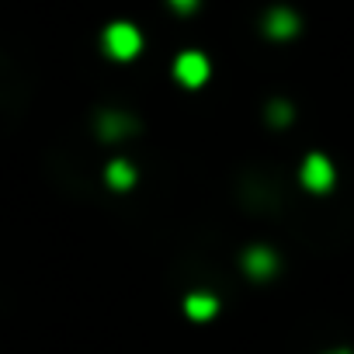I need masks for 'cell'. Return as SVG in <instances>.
Here are the masks:
<instances>
[{
    "mask_svg": "<svg viewBox=\"0 0 354 354\" xmlns=\"http://www.w3.org/2000/svg\"><path fill=\"white\" fill-rule=\"evenodd\" d=\"M299 181H302L313 195H323V192H330V188H333V181H337V170H333V163H330L323 153H309V156L302 160Z\"/></svg>",
    "mask_w": 354,
    "mask_h": 354,
    "instance_id": "obj_2",
    "label": "cell"
},
{
    "mask_svg": "<svg viewBox=\"0 0 354 354\" xmlns=\"http://www.w3.org/2000/svg\"><path fill=\"white\" fill-rule=\"evenodd\" d=\"M136 181H139V174H136V167H132L129 160H111V163L104 167V185H108L111 192H132Z\"/></svg>",
    "mask_w": 354,
    "mask_h": 354,
    "instance_id": "obj_7",
    "label": "cell"
},
{
    "mask_svg": "<svg viewBox=\"0 0 354 354\" xmlns=\"http://www.w3.org/2000/svg\"><path fill=\"white\" fill-rule=\"evenodd\" d=\"M268 122H271V125H288V122H292V108H288L285 101H271V104H268Z\"/></svg>",
    "mask_w": 354,
    "mask_h": 354,
    "instance_id": "obj_9",
    "label": "cell"
},
{
    "mask_svg": "<svg viewBox=\"0 0 354 354\" xmlns=\"http://www.w3.org/2000/svg\"><path fill=\"white\" fill-rule=\"evenodd\" d=\"M139 49H142V35H139V28H132L129 21H115V25H108L104 28V53L111 56V59H136L139 56Z\"/></svg>",
    "mask_w": 354,
    "mask_h": 354,
    "instance_id": "obj_1",
    "label": "cell"
},
{
    "mask_svg": "<svg viewBox=\"0 0 354 354\" xmlns=\"http://www.w3.org/2000/svg\"><path fill=\"white\" fill-rule=\"evenodd\" d=\"M330 354H351V351H330Z\"/></svg>",
    "mask_w": 354,
    "mask_h": 354,
    "instance_id": "obj_11",
    "label": "cell"
},
{
    "mask_svg": "<svg viewBox=\"0 0 354 354\" xmlns=\"http://www.w3.org/2000/svg\"><path fill=\"white\" fill-rule=\"evenodd\" d=\"M264 32H268L271 39L285 42V39H292V35L299 32V15L288 11V8H271L268 18H264Z\"/></svg>",
    "mask_w": 354,
    "mask_h": 354,
    "instance_id": "obj_6",
    "label": "cell"
},
{
    "mask_svg": "<svg viewBox=\"0 0 354 354\" xmlns=\"http://www.w3.org/2000/svg\"><path fill=\"white\" fill-rule=\"evenodd\" d=\"M209 59L202 56V53H195V49H188V53H181L174 59V77L181 80L185 87H202L205 80H209Z\"/></svg>",
    "mask_w": 354,
    "mask_h": 354,
    "instance_id": "obj_5",
    "label": "cell"
},
{
    "mask_svg": "<svg viewBox=\"0 0 354 354\" xmlns=\"http://www.w3.org/2000/svg\"><path fill=\"white\" fill-rule=\"evenodd\" d=\"M170 8H174L177 15H192V11L198 8V0H170Z\"/></svg>",
    "mask_w": 354,
    "mask_h": 354,
    "instance_id": "obj_10",
    "label": "cell"
},
{
    "mask_svg": "<svg viewBox=\"0 0 354 354\" xmlns=\"http://www.w3.org/2000/svg\"><path fill=\"white\" fill-rule=\"evenodd\" d=\"M185 313H188L195 323H205V319H212V316L219 313V299H216L212 292H192V295L185 299Z\"/></svg>",
    "mask_w": 354,
    "mask_h": 354,
    "instance_id": "obj_8",
    "label": "cell"
},
{
    "mask_svg": "<svg viewBox=\"0 0 354 354\" xmlns=\"http://www.w3.org/2000/svg\"><path fill=\"white\" fill-rule=\"evenodd\" d=\"M94 129H97V139H104V142H122V139H129V136L139 132V122H136L129 111H101L97 122H94Z\"/></svg>",
    "mask_w": 354,
    "mask_h": 354,
    "instance_id": "obj_4",
    "label": "cell"
},
{
    "mask_svg": "<svg viewBox=\"0 0 354 354\" xmlns=\"http://www.w3.org/2000/svg\"><path fill=\"white\" fill-rule=\"evenodd\" d=\"M240 268L250 281H271L278 274V254L264 243H254L240 254Z\"/></svg>",
    "mask_w": 354,
    "mask_h": 354,
    "instance_id": "obj_3",
    "label": "cell"
}]
</instances>
